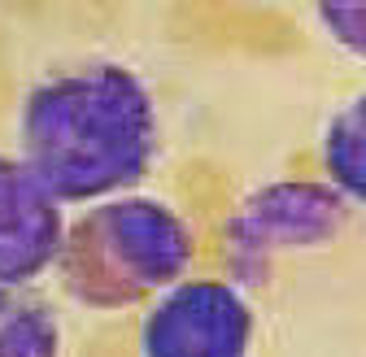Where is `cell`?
<instances>
[{"mask_svg": "<svg viewBox=\"0 0 366 357\" xmlns=\"http://www.w3.org/2000/svg\"><path fill=\"white\" fill-rule=\"evenodd\" d=\"M318 166L327 183L353 205V213H366V87L340 101L323 122Z\"/></svg>", "mask_w": 366, "mask_h": 357, "instance_id": "6", "label": "cell"}, {"mask_svg": "<svg viewBox=\"0 0 366 357\" xmlns=\"http://www.w3.org/2000/svg\"><path fill=\"white\" fill-rule=\"evenodd\" d=\"M257 309L227 275H188L140 309L135 357H253Z\"/></svg>", "mask_w": 366, "mask_h": 357, "instance_id": "4", "label": "cell"}, {"mask_svg": "<svg viewBox=\"0 0 366 357\" xmlns=\"http://www.w3.org/2000/svg\"><path fill=\"white\" fill-rule=\"evenodd\" d=\"M197 227L174 201L144 188L83 205L57 257V292L87 314H131L192 275Z\"/></svg>", "mask_w": 366, "mask_h": 357, "instance_id": "2", "label": "cell"}, {"mask_svg": "<svg viewBox=\"0 0 366 357\" xmlns=\"http://www.w3.org/2000/svg\"><path fill=\"white\" fill-rule=\"evenodd\" d=\"M22 157L70 209L144 188L162 157V109L149 79L114 57L39 74L14 118Z\"/></svg>", "mask_w": 366, "mask_h": 357, "instance_id": "1", "label": "cell"}, {"mask_svg": "<svg viewBox=\"0 0 366 357\" xmlns=\"http://www.w3.org/2000/svg\"><path fill=\"white\" fill-rule=\"evenodd\" d=\"M310 9L332 49L366 66V0H310Z\"/></svg>", "mask_w": 366, "mask_h": 357, "instance_id": "8", "label": "cell"}, {"mask_svg": "<svg viewBox=\"0 0 366 357\" xmlns=\"http://www.w3.org/2000/svg\"><path fill=\"white\" fill-rule=\"evenodd\" d=\"M349 218L353 205L323 174L266 178L222 218V275L236 279L244 292H262L284 261L332 248L349 231Z\"/></svg>", "mask_w": 366, "mask_h": 357, "instance_id": "3", "label": "cell"}, {"mask_svg": "<svg viewBox=\"0 0 366 357\" xmlns=\"http://www.w3.org/2000/svg\"><path fill=\"white\" fill-rule=\"evenodd\" d=\"M61 309L39 288H5L0 296V357H61Z\"/></svg>", "mask_w": 366, "mask_h": 357, "instance_id": "7", "label": "cell"}, {"mask_svg": "<svg viewBox=\"0 0 366 357\" xmlns=\"http://www.w3.org/2000/svg\"><path fill=\"white\" fill-rule=\"evenodd\" d=\"M70 205L22 161H0V292L35 288L57 271L70 231Z\"/></svg>", "mask_w": 366, "mask_h": 357, "instance_id": "5", "label": "cell"}]
</instances>
